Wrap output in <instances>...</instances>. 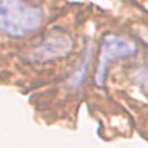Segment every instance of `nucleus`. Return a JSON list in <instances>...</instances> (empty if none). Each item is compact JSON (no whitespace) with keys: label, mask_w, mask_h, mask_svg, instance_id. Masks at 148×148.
I'll return each instance as SVG.
<instances>
[{"label":"nucleus","mask_w":148,"mask_h":148,"mask_svg":"<svg viewBox=\"0 0 148 148\" xmlns=\"http://www.w3.org/2000/svg\"><path fill=\"white\" fill-rule=\"evenodd\" d=\"M137 53V46L133 40L127 37L120 36H108L102 42L100 46V56H99V63H97V74H96V82L97 85L102 86L106 76V68L108 63L116 57H130Z\"/></svg>","instance_id":"obj_2"},{"label":"nucleus","mask_w":148,"mask_h":148,"mask_svg":"<svg viewBox=\"0 0 148 148\" xmlns=\"http://www.w3.org/2000/svg\"><path fill=\"white\" fill-rule=\"evenodd\" d=\"M71 48V40L62 34H54L48 37L36 51V56L42 60H51L66 54Z\"/></svg>","instance_id":"obj_3"},{"label":"nucleus","mask_w":148,"mask_h":148,"mask_svg":"<svg viewBox=\"0 0 148 148\" xmlns=\"http://www.w3.org/2000/svg\"><path fill=\"white\" fill-rule=\"evenodd\" d=\"M42 11L25 0H0V32L22 37L42 25Z\"/></svg>","instance_id":"obj_1"}]
</instances>
